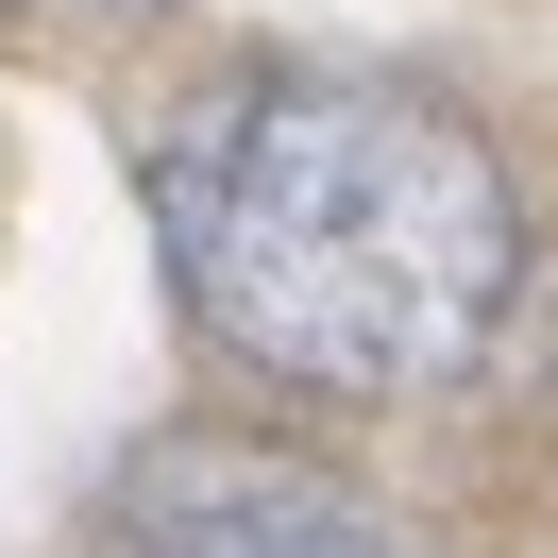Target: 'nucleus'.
I'll use <instances>...</instances> for the list:
<instances>
[{
	"label": "nucleus",
	"instance_id": "nucleus-1",
	"mask_svg": "<svg viewBox=\"0 0 558 558\" xmlns=\"http://www.w3.org/2000/svg\"><path fill=\"white\" fill-rule=\"evenodd\" d=\"M186 322L305 407H423L490 355L524 271L508 153L389 69H254L153 153Z\"/></svg>",
	"mask_w": 558,
	"mask_h": 558
},
{
	"label": "nucleus",
	"instance_id": "nucleus-2",
	"mask_svg": "<svg viewBox=\"0 0 558 558\" xmlns=\"http://www.w3.org/2000/svg\"><path fill=\"white\" fill-rule=\"evenodd\" d=\"M102 558H440V542L271 440H153L102 490Z\"/></svg>",
	"mask_w": 558,
	"mask_h": 558
}]
</instances>
